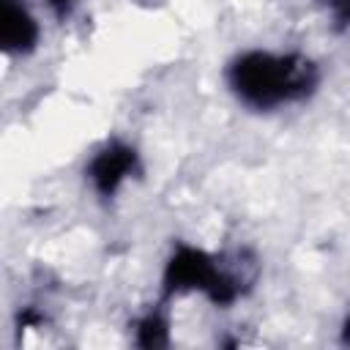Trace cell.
Listing matches in <instances>:
<instances>
[{
  "label": "cell",
  "mask_w": 350,
  "mask_h": 350,
  "mask_svg": "<svg viewBox=\"0 0 350 350\" xmlns=\"http://www.w3.org/2000/svg\"><path fill=\"white\" fill-rule=\"evenodd\" d=\"M227 77L235 96L257 109H273L298 101L317 85V68L304 55L246 52L232 60Z\"/></svg>",
  "instance_id": "6da1fadb"
},
{
  "label": "cell",
  "mask_w": 350,
  "mask_h": 350,
  "mask_svg": "<svg viewBox=\"0 0 350 350\" xmlns=\"http://www.w3.org/2000/svg\"><path fill=\"white\" fill-rule=\"evenodd\" d=\"M254 279H257V260L246 249L216 257L202 249L180 246L167 262L164 295L200 290L213 304L224 306V304H232L241 293H246Z\"/></svg>",
  "instance_id": "7a4b0ae2"
},
{
  "label": "cell",
  "mask_w": 350,
  "mask_h": 350,
  "mask_svg": "<svg viewBox=\"0 0 350 350\" xmlns=\"http://www.w3.org/2000/svg\"><path fill=\"white\" fill-rule=\"evenodd\" d=\"M137 172V150L123 145V142H109L104 145L88 164V178L93 189L104 197L115 194L118 186Z\"/></svg>",
  "instance_id": "3957f363"
},
{
  "label": "cell",
  "mask_w": 350,
  "mask_h": 350,
  "mask_svg": "<svg viewBox=\"0 0 350 350\" xmlns=\"http://www.w3.org/2000/svg\"><path fill=\"white\" fill-rule=\"evenodd\" d=\"M38 41V25L16 0H0V44L8 55H25Z\"/></svg>",
  "instance_id": "277c9868"
},
{
  "label": "cell",
  "mask_w": 350,
  "mask_h": 350,
  "mask_svg": "<svg viewBox=\"0 0 350 350\" xmlns=\"http://www.w3.org/2000/svg\"><path fill=\"white\" fill-rule=\"evenodd\" d=\"M137 342L142 347H161L167 345V323L159 314H148L137 328Z\"/></svg>",
  "instance_id": "5b68a950"
},
{
  "label": "cell",
  "mask_w": 350,
  "mask_h": 350,
  "mask_svg": "<svg viewBox=\"0 0 350 350\" xmlns=\"http://www.w3.org/2000/svg\"><path fill=\"white\" fill-rule=\"evenodd\" d=\"M328 8L339 25H350V0H328Z\"/></svg>",
  "instance_id": "8992f818"
},
{
  "label": "cell",
  "mask_w": 350,
  "mask_h": 350,
  "mask_svg": "<svg viewBox=\"0 0 350 350\" xmlns=\"http://www.w3.org/2000/svg\"><path fill=\"white\" fill-rule=\"evenodd\" d=\"M49 3H52L57 11H66V8H68V0H49Z\"/></svg>",
  "instance_id": "52a82bcc"
}]
</instances>
